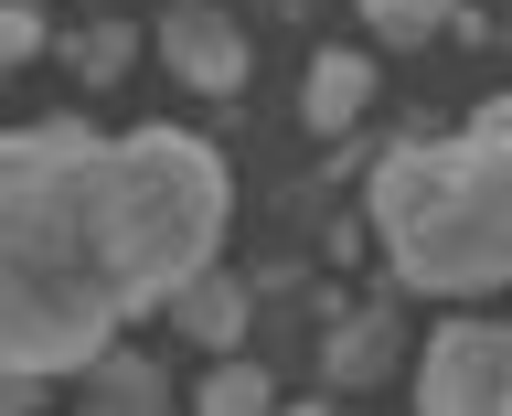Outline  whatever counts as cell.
<instances>
[{
	"label": "cell",
	"instance_id": "cell-1",
	"mask_svg": "<svg viewBox=\"0 0 512 416\" xmlns=\"http://www.w3.org/2000/svg\"><path fill=\"white\" fill-rule=\"evenodd\" d=\"M139 299L107 214V139L86 118L0 128V363L11 374H86Z\"/></svg>",
	"mask_w": 512,
	"mask_h": 416
},
{
	"label": "cell",
	"instance_id": "cell-2",
	"mask_svg": "<svg viewBox=\"0 0 512 416\" xmlns=\"http://www.w3.org/2000/svg\"><path fill=\"white\" fill-rule=\"evenodd\" d=\"M374 235L395 288L427 299L512 288V96H491L459 139H406L374 160Z\"/></svg>",
	"mask_w": 512,
	"mask_h": 416
},
{
	"label": "cell",
	"instance_id": "cell-3",
	"mask_svg": "<svg viewBox=\"0 0 512 416\" xmlns=\"http://www.w3.org/2000/svg\"><path fill=\"white\" fill-rule=\"evenodd\" d=\"M107 214H118V267L139 310H171L224 246V214H235V182H224V150L192 139V128H128L107 139Z\"/></svg>",
	"mask_w": 512,
	"mask_h": 416
},
{
	"label": "cell",
	"instance_id": "cell-4",
	"mask_svg": "<svg viewBox=\"0 0 512 416\" xmlns=\"http://www.w3.org/2000/svg\"><path fill=\"white\" fill-rule=\"evenodd\" d=\"M416 406L438 416H512V320H448L416 363Z\"/></svg>",
	"mask_w": 512,
	"mask_h": 416
},
{
	"label": "cell",
	"instance_id": "cell-5",
	"mask_svg": "<svg viewBox=\"0 0 512 416\" xmlns=\"http://www.w3.org/2000/svg\"><path fill=\"white\" fill-rule=\"evenodd\" d=\"M160 54H171V75H182L192 96H235L246 86V32H235V11H214V0L160 11Z\"/></svg>",
	"mask_w": 512,
	"mask_h": 416
},
{
	"label": "cell",
	"instance_id": "cell-6",
	"mask_svg": "<svg viewBox=\"0 0 512 416\" xmlns=\"http://www.w3.org/2000/svg\"><path fill=\"white\" fill-rule=\"evenodd\" d=\"M171 331H182V342H203V352H235V342H246V288L224 278V267H203V278L171 299Z\"/></svg>",
	"mask_w": 512,
	"mask_h": 416
},
{
	"label": "cell",
	"instance_id": "cell-7",
	"mask_svg": "<svg viewBox=\"0 0 512 416\" xmlns=\"http://www.w3.org/2000/svg\"><path fill=\"white\" fill-rule=\"evenodd\" d=\"M86 406H107V416H139V406H171V374H160L150 352H96L86 363Z\"/></svg>",
	"mask_w": 512,
	"mask_h": 416
},
{
	"label": "cell",
	"instance_id": "cell-8",
	"mask_svg": "<svg viewBox=\"0 0 512 416\" xmlns=\"http://www.w3.org/2000/svg\"><path fill=\"white\" fill-rule=\"evenodd\" d=\"M299 107H310V128H320V139H342V128L374 107V64H363V54H320V64H310V96H299Z\"/></svg>",
	"mask_w": 512,
	"mask_h": 416
},
{
	"label": "cell",
	"instance_id": "cell-9",
	"mask_svg": "<svg viewBox=\"0 0 512 416\" xmlns=\"http://www.w3.org/2000/svg\"><path fill=\"white\" fill-rule=\"evenodd\" d=\"M384 363H395V320H384V310H363L352 331H331V352H320V374H331V384H374Z\"/></svg>",
	"mask_w": 512,
	"mask_h": 416
},
{
	"label": "cell",
	"instance_id": "cell-10",
	"mask_svg": "<svg viewBox=\"0 0 512 416\" xmlns=\"http://www.w3.org/2000/svg\"><path fill=\"white\" fill-rule=\"evenodd\" d=\"M267 406H278L267 363H214V374H203V416H267Z\"/></svg>",
	"mask_w": 512,
	"mask_h": 416
},
{
	"label": "cell",
	"instance_id": "cell-11",
	"mask_svg": "<svg viewBox=\"0 0 512 416\" xmlns=\"http://www.w3.org/2000/svg\"><path fill=\"white\" fill-rule=\"evenodd\" d=\"M352 11H363L384 43H427V32H448V22H459V0H352Z\"/></svg>",
	"mask_w": 512,
	"mask_h": 416
},
{
	"label": "cell",
	"instance_id": "cell-12",
	"mask_svg": "<svg viewBox=\"0 0 512 416\" xmlns=\"http://www.w3.org/2000/svg\"><path fill=\"white\" fill-rule=\"evenodd\" d=\"M64 54H75V75H86V86H107V75L128 64V22H96V32H75Z\"/></svg>",
	"mask_w": 512,
	"mask_h": 416
},
{
	"label": "cell",
	"instance_id": "cell-13",
	"mask_svg": "<svg viewBox=\"0 0 512 416\" xmlns=\"http://www.w3.org/2000/svg\"><path fill=\"white\" fill-rule=\"evenodd\" d=\"M32 54H43V11H32V0H0V75L32 64Z\"/></svg>",
	"mask_w": 512,
	"mask_h": 416
}]
</instances>
